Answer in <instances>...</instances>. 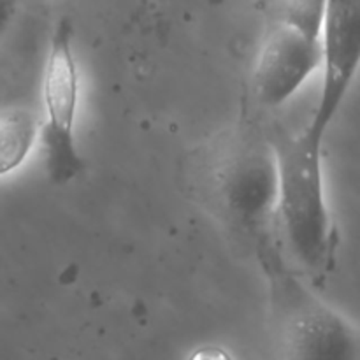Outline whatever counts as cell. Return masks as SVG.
<instances>
[{
  "mask_svg": "<svg viewBox=\"0 0 360 360\" xmlns=\"http://www.w3.org/2000/svg\"><path fill=\"white\" fill-rule=\"evenodd\" d=\"M186 192L231 234L262 243L274 224L278 162L269 136L239 127L211 137L185 164Z\"/></svg>",
  "mask_w": 360,
  "mask_h": 360,
  "instance_id": "cell-1",
  "label": "cell"
},
{
  "mask_svg": "<svg viewBox=\"0 0 360 360\" xmlns=\"http://www.w3.org/2000/svg\"><path fill=\"white\" fill-rule=\"evenodd\" d=\"M269 139L278 162L274 221L295 262L322 281L333 273L340 248L323 179V143L306 130L290 134L276 129Z\"/></svg>",
  "mask_w": 360,
  "mask_h": 360,
  "instance_id": "cell-2",
  "label": "cell"
},
{
  "mask_svg": "<svg viewBox=\"0 0 360 360\" xmlns=\"http://www.w3.org/2000/svg\"><path fill=\"white\" fill-rule=\"evenodd\" d=\"M278 345L294 360L360 359V333L281 264L267 260Z\"/></svg>",
  "mask_w": 360,
  "mask_h": 360,
  "instance_id": "cell-3",
  "label": "cell"
},
{
  "mask_svg": "<svg viewBox=\"0 0 360 360\" xmlns=\"http://www.w3.org/2000/svg\"><path fill=\"white\" fill-rule=\"evenodd\" d=\"M44 122L41 141L46 174L53 185H67L83 172L84 160L76 141L79 108V70L74 55V28L67 16L58 20L42 74Z\"/></svg>",
  "mask_w": 360,
  "mask_h": 360,
  "instance_id": "cell-4",
  "label": "cell"
},
{
  "mask_svg": "<svg viewBox=\"0 0 360 360\" xmlns=\"http://www.w3.org/2000/svg\"><path fill=\"white\" fill-rule=\"evenodd\" d=\"M322 86L306 134L323 143L360 70V0H323Z\"/></svg>",
  "mask_w": 360,
  "mask_h": 360,
  "instance_id": "cell-5",
  "label": "cell"
},
{
  "mask_svg": "<svg viewBox=\"0 0 360 360\" xmlns=\"http://www.w3.org/2000/svg\"><path fill=\"white\" fill-rule=\"evenodd\" d=\"M322 67L320 32L278 18L267 30L253 69V91L260 105L287 104Z\"/></svg>",
  "mask_w": 360,
  "mask_h": 360,
  "instance_id": "cell-6",
  "label": "cell"
},
{
  "mask_svg": "<svg viewBox=\"0 0 360 360\" xmlns=\"http://www.w3.org/2000/svg\"><path fill=\"white\" fill-rule=\"evenodd\" d=\"M37 116L21 105L0 108V178L20 169L39 137Z\"/></svg>",
  "mask_w": 360,
  "mask_h": 360,
  "instance_id": "cell-7",
  "label": "cell"
},
{
  "mask_svg": "<svg viewBox=\"0 0 360 360\" xmlns=\"http://www.w3.org/2000/svg\"><path fill=\"white\" fill-rule=\"evenodd\" d=\"M18 11V0H0V37L13 23Z\"/></svg>",
  "mask_w": 360,
  "mask_h": 360,
  "instance_id": "cell-8",
  "label": "cell"
}]
</instances>
